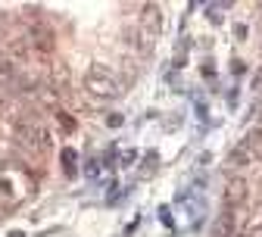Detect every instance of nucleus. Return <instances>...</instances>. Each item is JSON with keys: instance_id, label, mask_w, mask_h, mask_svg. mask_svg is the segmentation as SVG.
Returning a JSON list of instances; mask_svg holds the SVG:
<instances>
[{"instance_id": "nucleus-1", "label": "nucleus", "mask_w": 262, "mask_h": 237, "mask_svg": "<svg viewBox=\"0 0 262 237\" xmlns=\"http://www.w3.org/2000/svg\"><path fill=\"white\" fill-rule=\"evenodd\" d=\"M13 138L28 153H47L50 150V131L41 125L35 113H25L19 122H13Z\"/></svg>"}, {"instance_id": "nucleus-7", "label": "nucleus", "mask_w": 262, "mask_h": 237, "mask_svg": "<svg viewBox=\"0 0 262 237\" xmlns=\"http://www.w3.org/2000/svg\"><path fill=\"white\" fill-rule=\"evenodd\" d=\"M241 222H244V216L234 212V209H231V212H222V216L215 219V225H212V234H215V237H231Z\"/></svg>"}, {"instance_id": "nucleus-12", "label": "nucleus", "mask_w": 262, "mask_h": 237, "mask_svg": "<svg viewBox=\"0 0 262 237\" xmlns=\"http://www.w3.org/2000/svg\"><path fill=\"white\" fill-rule=\"evenodd\" d=\"M253 116H256V119H262V97H259L256 103H253Z\"/></svg>"}, {"instance_id": "nucleus-9", "label": "nucleus", "mask_w": 262, "mask_h": 237, "mask_svg": "<svg viewBox=\"0 0 262 237\" xmlns=\"http://www.w3.org/2000/svg\"><path fill=\"white\" fill-rule=\"evenodd\" d=\"M35 103H38L41 110H47V113H56V110H59V94H56L53 88L41 84V88L35 91Z\"/></svg>"}, {"instance_id": "nucleus-10", "label": "nucleus", "mask_w": 262, "mask_h": 237, "mask_svg": "<svg viewBox=\"0 0 262 237\" xmlns=\"http://www.w3.org/2000/svg\"><path fill=\"white\" fill-rule=\"evenodd\" d=\"M141 13H144V16H141V28H147V31H153V35H159V28H162V10L153 7V4H144Z\"/></svg>"}, {"instance_id": "nucleus-6", "label": "nucleus", "mask_w": 262, "mask_h": 237, "mask_svg": "<svg viewBox=\"0 0 262 237\" xmlns=\"http://www.w3.org/2000/svg\"><path fill=\"white\" fill-rule=\"evenodd\" d=\"M253 162H256V153L241 141L231 153H228V172H244V168H250Z\"/></svg>"}, {"instance_id": "nucleus-3", "label": "nucleus", "mask_w": 262, "mask_h": 237, "mask_svg": "<svg viewBox=\"0 0 262 237\" xmlns=\"http://www.w3.org/2000/svg\"><path fill=\"white\" fill-rule=\"evenodd\" d=\"M25 41H28L31 53H41V56H50V53L56 50V35H53V28L44 25V22H35V25H31L28 35H25Z\"/></svg>"}, {"instance_id": "nucleus-8", "label": "nucleus", "mask_w": 262, "mask_h": 237, "mask_svg": "<svg viewBox=\"0 0 262 237\" xmlns=\"http://www.w3.org/2000/svg\"><path fill=\"white\" fill-rule=\"evenodd\" d=\"M128 38H131L128 44L135 47L141 56H150V53H153V41H156V35H153V31H147V28H141V25H138V31H131Z\"/></svg>"}, {"instance_id": "nucleus-14", "label": "nucleus", "mask_w": 262, "mask_h": 237, "mask_svg": "<svg viewBox=\"0 0 262 237\" xmlns=\"http://www.w3.org/2000/svg\"><path fill=\"white\" fill-rule=\"evenodd\" d=\"M259 78H262V72H259Z\"/></svg>"}, {"instance_id": "nucleus-13", "label": "nucleus", "mask_w": 262, "mask_h": 237, "mask_svg": "<svg viewBox=\"0 0 262 237\" xmlns=\"http://www.w3.org/2000/svg\"><path fill=\"white\" fill-rule=\"evenodd\" d=\"M247 237H262V225H256V228H250V234Z\"/></svg>"}, {"instance_id": "nucleus-4", "label": "nucleus", "mask_w": 262, "mask_h": 237, "mask_svg": "<svg viewBox=\"0 0 262 237\" xmlns=\"http://www.w3.org/2000/svg\"><path fill=\"white\" fill-rule=\"evenodd\" d=\"M47 88H53L56 94H66V91L72 88V69L62 59H53L47 66Z\"/></svg>"}, {"instance_id": "nucleus-5", "label": "nucleus", "mask_w": 262, "mask_h": 237, "mask_svg": "<svg viewBox=\"0 0 262 237\" xmlns=\"http://www.w3.org/2000/svg\"><path fill=\"white\" fill-rule=\"evenodd\" d=\"M247 197H250V181L241 178V175H234L231 181H228V187H225V206L228 209H237V206H244Z\"/></svg>"}, {"instance_id": "nucleus-11", "label": "nucleus", "mask_w": 262, "mask_h": 237, "mask_svg": "<svg viewBox=\"0 0 262 237\" xmlns=\"http://www.w3.org/2000/svg\"><path fill=\"white\" fill-rule=\"evenodd\" d=\"M53 116H56V122L62 125V131H75V122L69 119V113H66V110H56Z\"/></svg>"}, {"instance_id": "nucleus-2", "label": "nucleus", "mask_w": 262, "mask_h": 237, "mask_svg": "<svg viewBox=\"0 0 262 237\" xmlns=\"http://www.w3.org/2000/svg\"><path fill=\"white\" fill-rule=\"evenodd\" d=\"M84 88H88L94 97H119V94H122V81L106 69V66H100V62H94L91 69H88Z\"/></svg>"}]
</instances>
